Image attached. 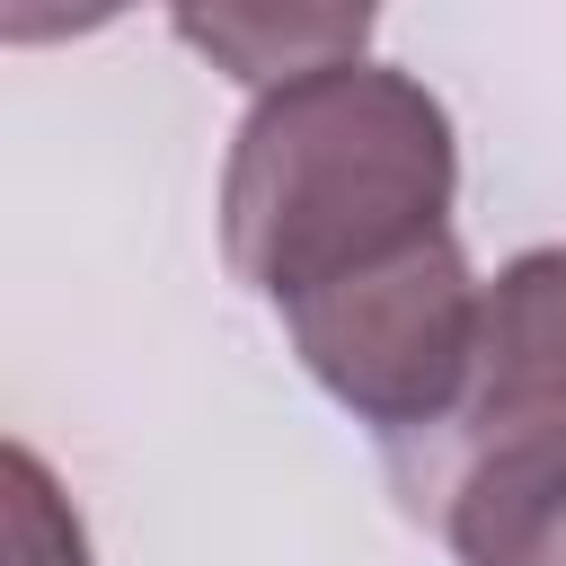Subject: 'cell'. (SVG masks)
I'll list each match as a JSON object with an SVG mask.
<instances>
[{
	"mask_svg": "<svg viewBox=\"0 0 566 566\" xmlns=\"http://www.w3.org/2000/svg\"><path fill=\"white\" fill-rule=\"evenodd\" d=\"M460 566H566V495H548L539 513H522L504 539L469 548Z\"/></svg>",
	"mask_w": 566,
	"mask_h": 566,
	"instance_id": "8992f818",
	"label": "cell"
},
{
	"mask_svg": "<svg viewBox=\"0 0 566 566\" xmlns=\"http://www.w3.org/2000/svg\"><path fill=\"white\" fill-rule=\"evenodd\" d=\"M451 186L460 150L442 97L389 62H336L248 106L221 168V248L274 310H292L318 283L442 239Z\"/></svg>",
	"mask_w": 566,
	"mask_h": 566,
	"instance_id": "6da1fadb",
	"label": "cell"
},
{
	"mask_svg": "<svg viewBox=\"0 0 566 566\" xmlns=\"http://www.w3.org/2000/svg\"><path fill=\"white\" fill-rule=\"evenodd\" d=\"M478 283L460 265V239H416L345 283H318L283 310L310 380L354 407L380 442H407L451 416L478 354Z\"/></svg>",
	"mask_w": 566,
	"mask_h": 566,
	"instance_id": "3957f363",
	"label": "cell"
},
{
	"mask_svg": "<svg viewBox=\"0 0 566 566\" xmlns=\"http://www.w3.org/2000/svg\"><path fill=\"white\" fill-rule=\"evenodd\" d=\"M9 539H18V566H88V539L62 513L35 451H9Z\"/></svg>",
	"mask_w": 566,
	"mask_h": 566,
	"instance_id": "5b68a950",
	"label": "cell"
},
{
	"mask_svg": "<svg viewBox=\"0 0 566 566\" xmlns=\"http://www.w3.org/2000/svg\"><path fill=\"white\" fill-rule=\"evenodd\" d=\"M389 478L460 557L566 495V248H531L486 283L469 389L442 424L389 442Z\"/></svg>",
	"mask_w": 566,
	"mask_h": 566,
	"instance_id": "7a4b0ae2",
	"label": "cell"
},
{
	"mask_svg": "<svg viewBox=\"0 0 566 566\" xmlns=\"http://www.w3.org/2000/svg\"><path fill=\"white\" fill-rule=\"evenodd\" d=\"M177 35L203 44L221 71H239L265 97V88H292L310 71L363 62L371 9H177Z\"/></svg>",
	"mask_w": 566,
	"mask_h": 566,
	"instance_id": "277c9868",
	"label": "cell"
}]
</instances>
